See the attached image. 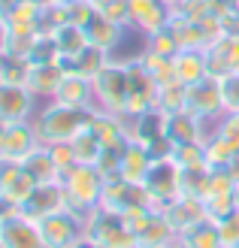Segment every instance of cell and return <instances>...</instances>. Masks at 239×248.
<instances>
[{"instance_id": "obj_1", "label": "cell", "mask_w": 239, "mask_h": 248, "mask_svg": "<svg viewBox=\"0 0 239 248\" xmlns=\"http://www.w3.org/2000/svg\"><path fill=\"white\" fill-rule=\"evenodd\" d=\"M91 115L94 109H73V106L48 100L46 106L36 109V115L31 121L40 133L43 145H58V142H73V136L91 121Z\"/></svg>"}, {"instance_id": "obj_2", "label": "cell", "mask_w": 239, "mask_h": 248, "mask_svg": "<svg viewBox=\"0 0 239 248\" xmlns=\"http://www.w3.org/2000/svg\"><path fill=\"white\" fill-rule=\"evenodd\" d=\"M64 194H67V212H73L76 218L88 221L91 212L100 209V197H103V172L94 164H79L64 176Z\"/></svg>"}, {"instance_id": "obj_3", "label": "cell", "mask_w": 239, "mask_h": 248, "mask_svg": "<svg viewBox=\"0 0 239 248\" xmlns=\"http://www.w3.org/2000/svg\"><path fill=\"white\" fill-rule=\"evenodd\" d=\"M91 85H94V109L127 118V67H124V61L109 58L103 70L91 79Z\"/></svg>"}, {"instance_id": "obj_4", "label": "cell", "mask_w": 239, "mask_h": 248, "mask_svg": "<svg viewBox=\"0 0 239 248\" xmlns=\"http://www.w3.org/2000/svg\"><path fill=\"white\" fill-rule=\"evenodd\" d=\"M85 236L97 248H136V236L124 227L121 215L106 212V209L91 212V218L85 221Z\"/></svg>"}, {"instance_id": "obj_5", "label": "cell", "mask_w": 239, "mask_h": 248, "mask_svg": "<svg viewBox=\"0 0 239 248\" xmlns=\"http://www.w3.org/2000/svg\"><path fill=\"white\" fill-rule=\"evenodd\" d=\"M124 67H127V118H136V115H145L152 109H158V91L160 88L145 73L140 58L124 61Z\"/></svg>"}, {"instance_id": "obj_6", "label": "cell", "mask_w": 239, "mask_h": 248, "mask_svg": "<svg viewBox=\"0 0 239 248\" xmlns=\"http://www.w3.org/2000/svg\"><path fill=\"white\" fill-rule=\"evenodd\" d=\"M179 176H182V170H179V164H175L173 157H160V160L152 164L143 188H145V194H148V200H152L155 209H163V206H170L175 197H182Z\"/></svg>"}, {"instance_id": "obj_7", "label": "cell", "mask_w": 239, "mask_h": 248, "mask_svg": "<svg viewBox=\"0 0 239 248\" xmlns=\"http://www.w3.org/2000/svg\"><path fill=\"white\" fill-rule=\"evenodd\" d=\"M136 206H152V200H148V194L143 185L136 182H127V179H106L103 185V197H100V209H106V212H115V215H124L130 212V209Z\"/></svg>"}, {"instance_id": "obj_8", "label": "cell", "mask_w": 239, "mask_h": 248, "mask_svg": "<svg viewBox=\"0 0 239 248\" xmlns=\"http://www.w3.org/2000/svg\"><path fill=\"white\" fill-rule=\"evenodd\" d=\"M185 109L194 112L197 118H203L212 130H215L218 118L224 115V103H221V88H218V79H203L188 88V97H185Z\"/></svg>"}, {"instance_id": "obj_9", "label": "cell", "mask_w": 239, "mask_h": 248, "mask_svg": "<svg viewBox=\"0 0 239 248\" xmlns=\"http://www.w3.org/2000/svg\"><path fill=\"white\" fill-rule=\"evenodd\" d=\"M21 215H28L31 221H46V218H52L58 212H64L67 209V194H64V185L61 182H46V185H36L33 194L24 200L21 206H16Z\"/></svg>"}, {"instance_id": "obj_10", "label": "cell", "mask_w": 239, "mask_h": 248, "mask_svg": "<svg viewBox=\"0 0 239 248\" xmlns=\"http://www.w3.org/2000/svg\"><path fill=\"white\" fill-rule=\"evenodd\" d=\"M36 115V97L28 91V85L3 82L0 79V124H18L31 121Z\"/></svg>"}, {"instance_id": "obj_11", "label": "cell", "mask_w": 239, "mask_h": 248, "mask_svg": "<svg viewBox=\"0 0 239 248\" xmlns=\"http://www.w3.org/2000/svg\"><path fill=\"white\" fill-rule=\"evenodd\" d=\"M40 233L46 248H76L85 239V221L64 209V212L40 221Z\"/></svg>"}, {"instance_id": "obj_12", "label": "cell", "mask_w": 239, "mask_h": 248, "mask_svg": "<svg viewBox=\"0 0 239 248\" xmlns=\"http://www.w3.org/2000/svg\"><path fill=\"white\" fill-rule=\"evenodd\" d=\"M0 242L6 248H46L40 224L21 215L18 209H12L9 215L0 218Z\"/></svg>"}, {"instance_id": "obj_13", "label": "cell", "mask_w": 239, "mask_h": 248, "mask_svg": "<svg viewBox=\"0 0 239 248\" xmlns=\"http://www.w3.org/2000/svg\"><path fill=\"white\" fill-rule=\"evenodd\" d=\"M36 182L28 170H24L21 160H12V157H0V197L9 203V206H21L28 197L33 194Z\"/></svg>"}, {"instance_id": "obj_14", "label": "cell", "mask_w": 239, "mask_h": 248, "mask_svg": "<svg viewBox=\"0 0 239 248\" xmlns=\"http://www.w3.org/2000/svg\"><path fill=\"white\" fill-rule=\"evenodd\" d=\"M173 21V3L170 0H130V28L143 36H152Z\"/></svg>"}, {"instance_id": "obj_15", "label": "cell", "mask_w": 239, "mask_h": 248, "mask_svg": "<svg viewBox=\"0 0 239 248\" xmlns=\"http://www.w3.org/2000/svg\"><path fill=\"white\" fill-rule=\"evenodd\" d=\"M88 127L94 130V136L100 140L103 148H115V152H124L130 145V118H121V115H109V112H100L94 109Z\"/></svg>"}, {"instance_id": "obj_16", "label": "cell", "mask_w": 239, "mask_h": 248, "mask_svg": "<svg viewBox=\"0 0 239 248\" xmlns=\"http://www.w3.org/2000/svg\"><path fill=\"white\" fill-rule=\"evenodd\" d=\"M212 136V127L197 118L194 112H188V109H179V112L167 115V140L173 145H188V142H206Z\"/></svg>"}, {"instance_id": "obj_17", "label": "cell", "mask_w": 239, "mask_h": 248, "mask_svg": "<svg viewBox=\"0 0 239 248\" xmlns=\"http://www.w3.org/2000/svg\"><path fill=\"white\" fill-rule=\"evenodd\" d=\"M206 61H209L212 79H221L227 73H239V33H221L206 48Z\"/></svg>"}, {"instance_id": "obj_18", "label": "cell", "mask_w": 239, "mask_h": 248, "mask_svg": "<svg viewBox=\"0 0 239 248\" xmlns=\"http://www.w3.org/2000/svg\"><path fill=\"white\" fill-rule=\"evenodd\" d=\"M52 100L64 103V106H73V109H94V85H91V79L67 70Z\"/></svg>"}, {"instance_id": "obj_19", "label": "cell", "mask_w": 239, "mask_h": 248, "mask_svg": "<svg viewBox=\"0 0 239 248\" xmlns=\"http://www.w3.org/2000/svg\"><path fill=\"white\" fill-rule=\"evenodd\" d=\"M43 145L40 133H36L33 121H18V124H9L6 127V142H3V157H12V160H28L36 148Z\"/></svg>"}, {"instance_id": "obj_20", "label": "cell", "mask_w": 239, "mask_h": 248, "mask_svg": "<svg viewBox=\"0 0 239 248\" xmlns=\"http://www.w3.org/2000/svg\"><path fill=\"white\" fill-rule=\"evenodd\" d=\"M46 9L40 0H18L16 6H9L3 12V18L9 24V33H40L46 31Z\"/></svg>"}, {"instance_id": "obj_21", "label": "cell", "mask_w": 239, "mask_h": 248, "mask_svg": "<svg viewBox=\"0 0 239 248\" xmlns=\"http://www.w3.org/2000/svg\"><path fill=\"white\" fill-rule=\"evenodd\" d=\"M64 64L61 61H55V64H31L28 67V79H24V85H28V91L36 97V100H52L61 79H64Z\"/></svg>"}, {"instance_id": "obj_22", "label": "cell", "mask_w": 239, "mask_h": 248, "mask_svg": "<svg viewBox=\"0 0 239 248\" xmlns=\"http://www.w3.org/2000/svg\"><path fill=\"white\" fill-rule=\"evenodd\" d=\"M160 212L167 215V221L173 224V230L179 233V236H182V233H188L191 227H197L200 221L209 218L203 200H194V197H175V200L170 206H163Z\"/></svg>"}, {"instance_id": "obj_23", "label": "cell", "mask_w": 239, "mask_h": 248, "mask_svg": "<svg viewBox=\"0 0 239 248\" xmlns=\"http://www.w3.org/2000/svg\"><path fill=\"white\" fill-rule=\"evenodd\" d=\"M52 36H55V46H58V55H61V64H73L88 46H91V40H88V31L82 28V24H73V21H64L58 24V28H52Z\"/></svg>"}, {"instance_id": "obj_24", "label": "cell", "mask_w": 239, "mask_h": 248, "mask_svg": "<svg viewBox=\"0 0 239 248\" xmlns=\"http://www.w3.org/2000/svg\"><path fill=\"white\" fill-rule=\"evenodd\" d=\"M179 233L173 230V224L167 221V215L155 209L152 215L145 218V224L136 230V248H170L175 242Z\"/></svg>"}, {"instance_id": "obj_25", "label": "cell", "mask_w": 239, "mask_h": 248, "mask_svg": "<svg viewBox=\"0 0 239 248\" xmlns=\"http://www.w3.org/2000/svg\"><path fill=\"white\" fill-rule=\"evenodd\" d=\"M173 67H175V79H179L185 88L209 79V61H206L203 48H182V52L173 58Z\"/></svg>"}, {"instance_id": "obj_26", "label": "cell", "mask_w": 239, "mask_h": 248, "mask_svg": "<svg viewBox=\"0 0 239 248\" xmlns=\"http://www.w3.org/2000/svg\"><path fill=\"white\" fill-rule=\"evenodd\" d=\"M88 40H91L94 48H100V52H106L112 58V52L124 43V31H127V24H118L112 18H103V16H94L91 21H88Z\"/></svg>"}, {"instance_id": "obj_27", "label": "cell", "mask_w": 239, "mask_h": 248, "mask_svg": "<svg viewBox=\"0 0 239 248\" xmlns=\"http://www.w3.org/2000/svg\"><path fill=\"white\" fill-rule=\"evenodd\" d=\"M152 164H155L152 152H148L145 145H140L136 140H130V145L121 152V172H118V176L127 179V182L143 185L145 176H148V170H152Z\"/></svg>"}, {"instance_id": "obj_28", "label": "cell", "mask_w": 239, "mask_h": 248, "mask_svg": "<svg viewBox=\"0 0 239 248\" xmlns=\"http://www.w3.org/2000/svg\"><path fill=\"white\" fill-rule=\"evenodd\" d=\"M24 170L33 176L36 185H46V182H61V170L55 164V157H52V148L48 145H40L36 152L24 160Z\"/></svg>"}, {"instance_id": "obj_29", "label": "cell", "mask_w": 239, "mask_h": 248, "mask_svg": "<svg viewBox=\"0 0 239 248\" xmlns=\"http://www.w3.org/2000/svg\"><path fill=\"white\" fill-rule=\"evenodd\" d=\"M140 64L145 67V73L155 79L158 88H163V85H173V82H179L175 79V67H173V58L167 55H158V52H148V48H143L140 55Z\"/></svg>"}, {"instance_id": "obj_30", "label": "cell", "mask_w": 239, "mask_h": 248, "mask_svg": "<svg viewBox=\"0 0 239 248\" xmlns=\"http://www.w3.org/2000/svg\"><path fill=\"white\" fill-rule=\"evenodd\" d=\"M203 206H206V215L209 221H224L230 212H236V188H212L203 197Z\"/></svg>"}, {"instance_id": "obj_31", "label": "cell", "mask_w": 239, "mask_h": 248, "mask_svg": "<svg viewBox=\"0 0 239 248\" xmlns=\"http://www.w3.org/2000/svg\"><path fill=\"white\" fill-rule=\"evenodd\" d=\"M203 152H206V164H209V170H224V167L230 164V157L239 152V148H236L230 140H224V136L212 133L209 140L203 142Z\"/></svg>"}, {"instance_id": "obj_32", "label": "cell", "mask_w": 239, "mask_h": 248, "mask_svg": "<svg viewBox=\"0 0 239 248\" xmlns=\"http://www.w3.org/2000/svg\"><path fill=\"white\" fill-rule=\"evenodd\" d=\"M209 182H212V170L203 167V170H182L179 176V191L182 197H194V200H203L209 194Z\"/></svg>"}, {"instance_id": "obj_33", "label": "cell", "mask_w": 239, "mask_h": 248, "mask_svg": "<svg viewBox=\"0 0 239 248\" xmlns=\"http://www.w3.org/2000/svg\"><path fill=\"white\" fill-rule=\"evenodd\" d=\"M73 152H76V160L79 164H97V157H100V152H103V145H100V140L94 136V130L85 127L73 136Z\"/></svg>"}, {"instance_id": "obj_34", "label": "cell", "mask_w": 239, "mask_h": 248, "mask_svg": "<svg viewBox=\"0 0 239 248\" xmlns=\"http://www.w3.org/2000/svg\"><path fill=\"white\" fill-rule=\"evenodd\" d=\"M109 61V55L106 52H100V48H94V46H88L85 52L73 61V64H67L64 70H73V73H79V76H85V79H94L100 70H103V64Z\"/></svg>"}, {"instance_id": "obj_35", "label": "cell", "mask_w": 239, "mask_h": 248, "mask_svg": "<svg viewBox=\"0 0 239 248\" xmlns=\"http://www.w3.org/2000/svg\"><path fill=\"white\" fill-rule=\"evenodd\" d=\"M182 236L191 242L194 248H224L221 245V233H218V224L215 221H200L197 227H191L188 233H182Z\"/></svg>"}, {"instance_id": "obj_36", "label": "cell", "mask_w": 239, "mask_h": 248, "mask_svg": "<svg viewBox=\"0 0 239 248\" xmlns=\"http://www.w3.org/2000/svg\"><path fill=\"white\" fill-rule=\"evenodd\" d=\"M55 61H61L58 46H55V36H52V31H40V33H36V40H33V46H31L28 64H55Z\"/></svg>"}, {"instance_id": "obj_37", "label": "cell", "mask_w": 239, "mask_h": 248, "mask_svg": "<svg viewBox=\"0 0 239 248\" xmlns=\"http://www.w3.org/2000/svg\"><path fill=\"white\" fill-rule=\"evenodd\" d=\"M179 170H203L206 164V152H203V142H188V145H173V155H170Z\"/></svg>"}, {"instance_id": "obj_38", "label": "cell", "mask_w": 239, "mask_h": 248, "mask_svg": "<svg viewBox=\"0 0 239 248\" xmlns=\"http://www.w3.org/2000/svg\"><path fill=\"white\" fill-rule=\"evenodd\" d=\"M143 48H148V52H158V55H167V58H175V55L182 52L179 36H175L173 28H163V31H158V33H152V36H145V46H143Z\"/></svg>"}, {"instance_id": "obj_39", "label": "cell", "mask_w": 239, "mask_h": 248, "mask_svg": "<svg viewBox=\"0 0 239 248\" xmlns=\"http://www.w3.org/2000/svg\"><path fill=\"white\" fill-rule=\"evenodd\" d=\"M185 97H188V88L182 82L163 85L158 91V109L163 115H173V112H179V109H185Z\"/></svg>"}, {"instance_id": "obj_40", "label": "cell", "mask_w": 239, "mask_h": 248, "mask_svg": "<svg viewBox=\"0 0 239 248\" xmlns=\"http://www.w3.org/2000/svg\"><path fill=\"white\" fill-rule=\"evenodd\" d=\"M94 9H97V16L130 28V0H94Z\"/></svg>"}, {"instance_id": "obj_41", "label": "cell", "mask_w": 239, "mask_h": 248, "mask_svg": "<svg viewBox=\"0 0 239 248\" xmlns=\"http://www.w3.org/2000/svg\"><path fill=\"white\" fill-rule=\"evenodd\" d=\"M221 88V103L224 112H239V73H227V76L218 79Z\"/></svg>"}, {"instance_id": "obj_42", "label": "cell", "mask_w": 239, "mask_h": 248, "mask_svg": "<svg viewBox=\"0 0 239 248\" xmlns=\"http://www.w3.org/2000/svg\"><path fill=\"white\" fill-rule=\"evenodd\" d=\"M52 148V157H55V164L61 170V182H64V176L73 170V167H79V160H76V152H73V142H58V145H48Z\"/></svg>"}, {"instance_id": "obj_43", "label": "cell", "mask_w": 239, "mask_h": 248, "mask_svg": "<svg viewBox=\"0 0 239 248\" xmlns=\"http://www.w3.org/2000/svg\"><path fill=\"white\" fill-rule=\"evenodd\" d=\"M218 233H221V245L224 248L239 245V209H236V212H230L224 221H218Z\"/></svg>"}, {"instance_id": "obj_44", "label": "cell", "mask_w": 239, "mask_h": 248, "mask_svg": "<svg viewBox=\"0 0 239 248\" xmlns=\"http://www.w3.org/2000/svg\"><path fill=\"white\" fill-rule=\"evenodd\" d=\"M212 133H218V136H224V140H230L236 148H239V112H224L221 118H218V124H215V130Z\"/></svg>"}, {"instance_id": "obj_45", "label": "cell", "mask_w": 239, "mask_h": 248, "mask_svg": "<svg viewBox=\"0 0 239 248\" xmlns=\"http://www.w3.org/2000/svg\"><path fill=\"white\" fill-rule=\"evenodd\" d=\"M6 43H9V24L3 18V12H0V55L6 52Z\"/></svg>"}, {"instance_id": "obj_46", "label": "cell", "mask_w": 239, "mask_h": 248, "mask_svg": "<svg viewBox=\"0 0 239 248\" xmlns=\"http://www.w3.org/2000/svg\"><path fill=\"white\" fill-rule=\"evenodd\" d=\"M224 170H227V176L233 179V185H239V152L230 157V164L227 167H224Z\"/></svg>"}, {"instance_id": "obj_47", "label": "cell", "mask_w": 239, "mask_h": 248, "mask_svg": "<svg viewBox=\"0 0 239 248\" xmlns=\"http://www.w3.org/2000/svg\"><path fill=\"white\" fill-rule=\"evenodd\" d=\"M170 248H194V245H191V242H188L185 236H175V242H173Z\"/></svg>"}, {"instance_id": "obj_48", "label": "cell", "mask_w": 239, "mask_h": 248, "mask_svg": "<svg viewBox=\"0 0 239 248\" xmlns=\"http://www.w3.org/2000/svg\"><path fill=\"white\" fill-rule=\"evenodd\" d=\"M12 209H16V206H9V203L3 200V197H0V218H3V215H9Z\"/></svg>"}, {"instance_id": "obj_49", "label": "cell", "mask_w": 239, "mask_h": 248, "mask_svg": "<svg viewBox=\"0 0 239 248\" xmlns=\"http://www.w3.org/2000/svg\"><path fill=\"white\" fill-rule=\"evenodd\" d=\"M3 142H6V124H0V157H3Z\"/></svg>"}, {"instance_id": "obj_50", "label": "cell", "mask_w": 239, "mask_h": 248, "mask_svg": "<svg viewBox=\"0 0 239 248\" xmlns=\"http://www.w3.org/2000/svg\"><path fill=\"white\" fill-rule=\"evenodd\" d=\"M43 6H64V3H70V0H40Z\"/></svg>"}, {"instance_id": "obj_51", "label": "cell", "mask_w": 239, "mask_h": 248, "mask_svg": "<svg viewBox=\"0 0 239 248\" xmlns=\"http://www.w3.org/2000/svg\"><path fill=\"white\" fill-rule=\"evenodd\" d=\"M236 209H239V185H236Z\"/></svg>"}, {"instance_id": "obj_52", "label": "cell", "mask_w": 239, "mask_h": 248, "mask_svg": "<svg viewBox=\"0 0 239 248\" xmlns=\"http://www.w3.org/2000/svg\"><path fill=\"white\" fill-rule=\"evenodd\" d=\"M170 3H179V0H170Z\"/></svg>"}, {"instance_id": "obj_53", "label": "cell", "mask_w": 239, "mask_h": 248, "mask_svg": "<svg viewBox=\"0 0 239 248\" xmlns=\"http://www.w3.org/2000/svg\"><path fill=\"white\" fill-rule=\"evenodd\" d=\"M0 248H6V245H3V242H0Z\"/></svg>"}, {"instance_id": "obj_54", "label": "cell", "mask_w": 239, "mask_h": 248, "mask_svg": "<svg viewBox=\"0 0 239 248\" xmlns=\"http://www.w3.org/2000/svg\"><path fill=\"white\" fill-rule=\"evenodd\" d=\"M233 248H239V245H233Z\"/></svg>"}]
</instances>
